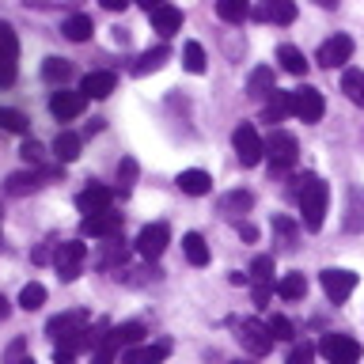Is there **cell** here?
Here are the masks:
<instances>
[{"label": "cell", "mask_w": 364, "mask_h": 364, "mask_svg": "<svg viewBox=\"0 0 364 364\" xmlns=\"http://www.w3.org/2000/svg\"><path fill=\"white\" fill-rule=\"evenodd\" d=\"M346 228H349V232H364V190H360V186H353V190H349Z\"/></svg>", "instance_id": "d4e9b609"}, {"label": "cell", "mask_w": 364, "mask_h": 364, "mask_svg": "<svg viewBox=\"0 0 364 364\" xmlns=\"http://www.w3.org/2000/svg\"><path fill=\"white\" fill-rule=\"evenodd\" d=\"M114 87H118V76H114V73H87L84 84H80L84 99H107Z\"/></svg>", "instance_id": "ffe728a7"}, {"label": "cell", "mask_w": 364, "mask_h": 364, "mask_svg": "<svg viewBox=\"0 0 364 364\" xmlns=\"http://www.w3.org/2000/svg\"><path fill=\"white\" fill-rule=\"evenodd\" d=\"M216 16L224 23H243V19L255 16V11H250L247 0H220V4H216Z\"/></svg>", "instance_id": "4dcf8cb0"}, {"label": "cell", "mask_w": 364, "mask_h": 364, "mask_svg": "<svg viewBox=\"0 0 364 364\" xmlns=\"http://www.w3.org/2000/svg\"><path fill=\"white\" fill-rule=\"evenodd\" d=\"M23 159H27V164H42V156H46V148L38 144V141H23Z\"/></svg>", "instance_id": "bcb514c9"}, {"label": "cell", "mask_w": 364, "mask_h": 364, "mask_svg": "<svg viewBox=\"0 0 364 364\" xmlns=\"http://www.w3.org/2000/svg\"><path fill=\"white\" fill-rule=\"evenodd\" d=\"M91 330V315L84 311V307H76V311H65V315H53L50 323H46V334H50V341H57V349L68 346L73 338L87 334Z\"/></svg>", "instance_id": "7a4b0ae2"}, {"label": "cell", "mask_w": 364, "mask_h": 364, "mask_svg": "<svg viewBox=\"0 0 364 364\" xmlns=\"http://www.w3.org/2000/svg\"><path fill=\"white\" fill-rule=\"evenodd\" d=\"M250 205H255V193L250 190H232L220 198V213L224 216H243V213H250Z\"/></svg>", "instance_id": "603a6c76"}, {"label": "cell", "mask_w": 364, "mask_h": 364, "mask_svg": "<svg viewBox=\"0 0 364 364\" xmlns=\"http://www.w3.org/2000/svg\"><path fill=\"white\" fill-rule=\"evenodd\" d=\"M269 334H273V341H289L292 334H296V330H292V323H289V318H284V315H273L269 318Z\"/></svg>", "instance_id": "ee69618b"}, {"label": "cell", "mask_w": 364, "mask_h": 364, "mask_svg": "<svg viewBox=\"0 0 364 364\" xmlns=\"http://www.w3.org/2000/svg\"><path fill=\"white\" fill-rule=\"evenodd\" d=\"M182 250H186L190 266H209V247H205V239L198 232H190L186 239H182Z\"/></svg>", "instance_id": "f546056e"}, {"label": "cell", "mask_w": 364, "mask_h": 364, "mask_svg": "<svg viewBox=\"0 0 364 364\" xmlns=\"http://www.w3.org/2000/svg\"><path fill=\"white\" fill-rule=\"evenodd\" d=\"M84 235L91 239H122V213H99V216H87L84 220Z\"/></svg>", "instance_id": "e0dca14e"}, {"label": "cell", "mask_w": 364, "mask_h": 364, "mask_svg": "<svg viewBox=\"0 0 364 364\" xmlns=\"http://www.w3.org/2000/svg\"><path fill=\"white\" fill-rule=\"evenodd\" d=\"M247 91H250L255 99H262V95H273V91H277V87H273V68H266V65L255 68V73H250V84H247Z\"/></svg>", "instance_id": "836d02e7"}, {"label": "cell", "mask_w": 364, "mask_h": 364, "mask_svg": "<svg viewBox=\"0 0 364 364\" xmlns=\"http://www.w3.org/2000/svg\"><path fill=\"white\" fill-rule=\"evenodd\" d=\"M255 19H262V23H292V19H296V4H289V0H281V4L255 8Z\"/></svg>", "instance_id": "83f0119b"}, {"label": "cell", "mask_w": 364, "mask_h": 364, "mask_svg": "<svg viewBox=\"0 0 364 364\" xmlns=\"http://www.w3.org/2000/svg\"><path fill=\"white\" fill-rule=\"evenodd\" d=\"M42 304H46V284H38V281L23 284V292H19V307H23V311H38Z\"/></svg>", "instance_id": "74e56055"}, {"label": "cell", "mask_w": 364, "mask_h": 364, "mask_svg": "<svg viewBox=\"0 0 364 364\" xmlns=\"http://www.w3.org/2000/svg\"><path fill=\"white\" fill-rule=\"evenodd\" d=\"M102 8H107V11H125V8H129V0H102Z\"/></svg>", "instance_id": "7dc6e473"}, {"label": "cell", "mask_w": 364, "mask_h": 364, "mask_svg": "<svg viewBox=\"0 0 364 364\" xmlns=\"http://www.w3.org/2000/svg\"><path fill=\"white\" fill-rule=\"evenodd\" d=\"M175 182H178V190H182V193H190V198H205V193L213 190V178L205 175V171H198V167L182 171Z\"/></svg>", "instance_id": "44dd1931"}, {"label": "cell", "mask_w": 364, "mask_h": 364, "mask_svg": "<svg viewBox=\"0 0 364 364\" xmlns=\"http://www.w3.org/2000/svg\"><path fill=\"white\" fill-rule=\"evenodd\" d=\"M239 235H243L247 243H255V239H258V232H255V224H239Z\"/></svg>", "instance_id": "c3c4849f"}, {"label": "cell", "mask_w": 364, "mask_h": 364, "mask_svg": "<svg viewBox=\"0 0 364 364\" xmlns=\"http://www.w3.org/2000/svg\"><path fill=\"white\" fill-rule=\"evenodd\" d=\"M292 114L300 118L304 125H315V122H323V114H326V102H323V91L318 87H300V91H292Z\"/></svg>", "instance_id": "ba28073f"}, {"label": "cell", "mask_w": 364, "mask_h": 364, "mask_svg": "<svg viewBox=\"0 0 364 364\" xmlns=\"http://www.w3.org/2000/svg\"><path fill=\"white\" fill-rule=\"evenodd\" d=\"M318 353H323L326 364H357L360 360V341L349 334H326L318 341Z\"/></svg>", "instance_id": "8992f818"}, {"label": "cell", "mask_w": 364, "mask_h": 364, "mask_svg": "<svg viewBox=\"0 0 364 364\" xmlns=\"http://www.w3.org/2000/svg\"><path fill=\"white\" fill-rule=\"evenodd\" d=\"M0 129H4V133H27L31 122H27V114H19L11 107H0Z\"/></svg>", "instance_id": "ab89813d"}, {"label": "cell", "mask_w": 364, "mask_h": 364, "mask_svg": "<svg viewBox=\"0 0 364 364\" xmlns=\"http://www.w3.org/2000/svg\"><path fill=\"white\" fill-rule=\"evenodd\" d=\"M341 91L349 95V102L364 107V73H360V68H346V76H341Z\"/></svg>", "instance_id": "d6a6232c"}, {"label": "cell", "mask_w": 364, "mask_h": 364, "mask_svg": "<svg viewBox=\"0 0 364 364\" xmlns=\"http://www.w3.org/2000/svg\"><path fill=\"white\" fill-rule=\"evenodd\" d=\"M42 80H46V84L65 87L68 80H73V65L61 61V57H46V65H42Z\"/></svg>", "instance_id": "4316f807"}, {"label": "cell", "mask_w": 364, "mask_h": 364, "mask_svg": "<svg viewBox=\"0 0 364 364\" xmlns=\"http://www.w3.org/2000/svg\"><path fill=\"white\" fill-rule=\"evenodd\" d=\"M80 148H84V141H80L76 133H57V141H53L57 164H73V159H80Z\"/></svg>", "instance_id": "cb8c5ba5"}, {"label": "cell", "mask_w": 364, "mask_h": 364, "mask_svg": "<svg viewBox=\"0 0 364 364\" xmlns=\"http://www.w3.org/2000/svg\"><path fill=\"white\" fill-rule=\"evenodd\" d=\"M315 353H318V346H311V341H296L284 364H315Z\"/></svg>", "instance_id": "b9f144b4"}, {"label": "cell", "mask_w": 364, "mask_h": 364, "mask_svg": "<svg viewBox=\"0 0 364 364\" xmlns=\"http://www.w3.org/2000/svg\"><path fill=\"white\" fill-rule=\"evenodd\" d=\"M23 364H34V360H31V357H27V360H23Z\"/></svg>", "instance_id": "816d5d0a"}, {"label": "cell", "mask_w": 364, "mask_h": 364, "mask_svg": "<svg viewBox=\"0 0 364 364\" xmlns=\"http://www.w3.org/2000/svg\"><path fill=\"white\" fill-rule=\"evenodd\" d=\"M323 292L330 296L334 304H346L349 300V292L357 289V273H349V269H323Z\"/></svg>", "instance_id": "5bb4252c"}, {"label": "cell", "mask_w": 364, "mask_h": 364, "mask_svg": "<svg viewBox=\"0 0 364 364\" xmlns=\"http://www.w3.org/2000/svg\"><path fill=\"white\" fill-rule=\"evenodd\" d=\"M326 182L318 175H304L300 178V190H296V201H300V224L307 232H318L323 228V216H326Z\"/></svg>", "instance_id": "6da1fadb"}, {"label": "cell", "mask_w": 364, "mask_h": 364, "mask_svg": "<svg viewBox=\"0 0 364 364\" xmlns=\"http://www.w3.org/2000/svg\"><path fill=\"white\" fill-rule=\"evenodd\" d=\"M122 262H125V247L118 243V239H110V243L102 247V255L95 258V266L99 269H122Z\"/></svg>", "instance_id": "8d00e7d4"}, {"label": "cell", "mask_w": 364, "mask_h": 364, "mask_svg": "<svg viewBox=\"0 0 364 364\" xmlns=\"http://www.w3.org/2000/svg\"><path fill=\"white\" fill-rule=\"evenodd\" d=\"M349 57H353V38H349V34H334V38H326L323 46H318L315 61L323 68H341Z\"/></svg>", "instance_id": "7c38bea8"}, {"label": "cell", "mask_w": 364, "mask_h": 364, "mask_svg": "<svg viewBox=\"0 0 364 364\" xmlns=\"http://www.w3.org/2000/svg\"><path fill=\"white\" fill-rule=\"evenodd\" d=\"M133 182H136V159L125 156L122 164H118V190H122V193H129V190H133Z\"/></svg>", "instance_id": "7bdbcfd3"}, {"label": "cell", "mask_w": 364, "mask_h": 364, "mask_svg": "<svg viewBox=\"0 0 364 364\" xmlns=\"http://www.w3.org/2000/svg\"><path fill=\"white\" fill-rule=\"evenodd\" d=\"M144 11H148L152 27L164 34V38H171V34L182 31V11L175 4H152V0H144Z\"/></svg>", "instance_id": "4fadbf2b"}, {"label": "cell", "mask_w": 364, "mask_h": 364, "mask_svg": "<svg viewBox=\"0 0 364 364\" xmlns=\"http://www.w3.org/2000/svg\"><path fill=\"white\" fill-rule=\"evenodd\" d=\"M235 338L239 346H243L250 357H266L273 349V334L266 323H258V318H243V323H235Z\"/></svg>", "instance_id": "5b68a950"}, {"label": "cell", "mask_w": 364, "mask_h": 364, "mask_svg": "<svg viewBox=\"0 0 364 364\" xmlns=\"http://www.w3.org/2000/svg\"><path fill=\"white\" fill-rule=\"evenodd\" d=\"M110 205H114V190H107V186H87L76 193V209L84 213V220L87 216H99V213H110Z\"/></svg>", "instance_id": "2e32d148"}, {"label": "cell", "mask_w": 364, "mask_h": 364, "mask_svg": "<svg viewBox=\"0 0 364 364\" xmlns=\"http://www.w3.org/2000/svg\"><path fill=\"white\" fill-rule=\"evenodd\" d=\"M84 91H53V99H50V114L57 122H73V118H80L84 114Z\"/></svg>", "instance_id": "9a60e30c"}, {"label": "cell", "mask_w": 364, "mask_h": 364, "mask_svg": "<svg viewBox=\"0 0 364 364\" xmlns=\"http://www.w3.org/2000/svg\"><path fill=\"white\" fill-rule=\"evenodd\" d=\"M61 31H65V38L68 42H87L91 38V31H95V23H91V16H68L65 23H61Z\"/></svg>", "instance_id": "484cf974"}, {"label": "cell", "mask_w": 364, "mask_h": 364, "mask_svg": "<svg viewBox=\"0 0 364 364\" xmlns=\"http://www.w3.org/2000/svg\"><path fill=\"white\" fill-rule=\"evenodd\" d=\"M167 243H171V228L164 220L148 224V228H141V235H136V255L148 258V262H156L167 250Z\"/></svg>", "instance_id": "30bf717a"}, {"label": "cell", "mask_w": 364, "mask_h": 364, "mask_svg": "<svg viewBox=\"0 0 364 364\" xmlns=\"http://www.w3.org/2000/svg\"><path fill=\"white\" fill-rule=\"evenodd\" d=\"M277 296H281V300H304V296H307L304 273H284V277L277 281Z\"/></svg>", "instance_id": "f1b7e54d"}, {"label": "cell", "mask_w": 364, "mask_h": 364, "mask_svg": "<svg viewBox=\"0 0 364 364\" xmlns=\"http://www.w3.org/2000/svg\"><path fill=\"white\" fill-rule=\"evenodd\" d=\"M167 357H171V341H156V346H141V349L122 353L125 364H164Z\"/></svg>", "instance_id": "ac0fdd59"}, {"label": "cell", "mask_w": 364, "mask_h": 364, "mask_svg": "<svg viewBox=\"0 0 364 364\" xmlns=\"http://www.w3.org/2000/svg\"><path fill=\"white\" fill-rule=\"evenodd\" d=\"M125 349V341H122V330L118 326H110L107 334H102V341L95 349H91V364H114V357Z\"/></svg>", "instance_id": "d6986e66"}, {"label": "cell", "mask_w": 364, "mask_h": 364, "mask_svg": "<svg viewBox=\"0 0 364 364\" xmlns=\"http://www.w3.org/2000/svg\"><path fill=\"white\" fill-rule=\"evenodd\" d=\"M122 330V341L125 346H136V341L144 338V323H125V326H118Z\"/></svg>", "instance_id": "f6af8a7d"}, {"label": "cell", "mask_w": 364, "mask_h": 364, "mask_svg": "<svg viewBox=\"0 0 364 364\" xmlns=\"http://www.w3.org/2000/svg\"><path fill=\"white\" fill-rule=\"evenodd\" d=\"M8 311H11V304H8V296L0 292V323H4V318H8Z\"/></svg>", "instance_id": "f907efd6"}, {"label": "cell", "mask_w": 364, "mask_h": 364, "mask_svg": "<svg viewBox=\"0 0 364 364\" xmlns=\"http://www.w3.org/2000/svg\"><path fill=\"white\" fill-rule=\"evenodd\" d=\"M232 148H235V156H239V164H243V167H258V164H262V156H266V141L258 136V129H255L250 122L235 125Z\"/></svg>", "instance_id": "277c9868"}, {"label": "cell", "mask_w": 364, "mask_h": 364, "mask_svg": "<svg viewBox=\"0 0 364 364\" xmlns=\"http://www.w3.org/2000/svg\"><path fill=\"white\" fill-rule=\"evenodd\" d=\"M87 258V247L68 239V243H57V255H53V266H57V277L61 281H76L80 277V266Z\"/></svg>", "instance_id": "9c48e42d"}, {"label": "cell", "mask_w": 364, "mask_h": 364, "mask_svg": "<svg viewBox=\"0 0 364 364\" xmlns=\"http://www.w3.org/2000/svg\"><path fill=\"white\" fill-rule=\"evenodd\" d=\"M19 73V38L8 23H0V87H11Z\"/></svg>", "instance_id": "52a82bcc"}, {"label": "cell", "mask_w": 364, "mask_h": 364, "mask_svg": "<svg viewBox=\"0 0 364 364\" xmlns=\"http://www.w3.org/2000/svg\"><path fill=\"white\" fill-rule=\"evenodd\" d=\"M250 284H255V304L266 307L273 296V255H258L250 262Z\"/></svg>", "instance_id": "8fae6325"}, {"label": "cell", "mask_w": 364, "mask_h": 364, "mask_svg": "<svg viewBox=\"0 0 364 364\" xmlns=\"http://www.w3.org/2000/svg\"><path fill=\"white\" fill-rule=\"evenodd\" d=\"M266 156H269V175H284V171L296 164V156H300V144H296L292 133L273 129L269 141H266Z\"/></svg>", "instance_id": "3957f363"}, {"label": "cell", "mask_w": 364, "mask_h": 364, "mask_svg": "<svg viewBox=\"0 0 364 364\" xmlns=\"http://www.w3.org/2000/svg\"><path fill=\"white\" fill-rule=\"evenodd\" d=\"M182 65H186L193 76L205 73V50H201V42H186V50H182Z\"/></svg>", "instance_id": "60d3db41"}, {"label": "cell", "mask_w": 364, "mask_h": 364, "mask_svg": "<svg viewBox=\"0 0 364 364\" xmlns=\"http://www.w3.org/2000/svg\"><path fill=\"white\" fill-rule=\"evenodd\" d=\"M53 364H73V353H65V349H57V353H53Z\"/></svg>", "instance_id": "681fc988"}, {"label": "cell", "mask_w": 364, "mask_h": 364, "mask_svg": "<svg viewBox=\"0 0 364 364\" xmlns=\"http://www.w3.org/2000/svg\"><path fill=\"white\" fill-rule=\"evenodd\" d=\"M277 57H281V68H284V73H292V76H304V73H307V61H304V53L296 50V46H281Z\"/></svg>", "instance_id": "d590c367"}, {"label": "cell", "mask_w": 364, "mask_h": 364, "mask_svg": "<svg viewBox=\"0 0 364 364\" xmlns=\"http://www.w3.org/2000/svg\"><path fill=\"white\" fill-rule=\"evenodd\" d=\"M284 114H292V91H273L266 102V122H281Z\"/></svg>", "instance_id": "e575fe53"}, {"label": "cell", "mask_w": 364, "mask_h": 364, "mask_svg": "<svg viewBox=\"0 0 364 364\" xmlns=\"http://www.w3.org/2000/svg\"><path fill=\"white\" fill-rule=\"evenodd\" d=\"M273 235H277L281 250H292L296 239H300V224L289 220V216H277V220H273Z\"/></svg>", "instance_id": "1f68e13d"}, {"label": "cell", "mask_w": 364, "mask_h": 364, "mask_svg": "<svg viewBox=\"0 0 364 364\" xmlns=\"http://www.w3.org/2000/svg\"><path fill=\"white\" fill-rule=\"evenodd\" d=\"M167 57H171L167 46H156V50L141 53V57L133 61V76H148V73H156V68H164V65H167Z\"/></svg>", "instance_id": "7402d4cb"}, {"label": "cell", "mask_w": 364, "mask_h": 364, "mask_svg": "<svg viewBox=\"0 0 364 364\" xmlns=\"http://www.w3.org/2000/svg\"><path fill=\"white\" fill-rule=\"evenodd\" d=\"M34 186H42V175H34V171H16V175H8V193H27Z\"/></svg>", "instance_id": "f35d334b"}]
</instances>
